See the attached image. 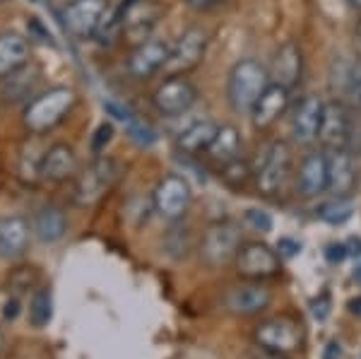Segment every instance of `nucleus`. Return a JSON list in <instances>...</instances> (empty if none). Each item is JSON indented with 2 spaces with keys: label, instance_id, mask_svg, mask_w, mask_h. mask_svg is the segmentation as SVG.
<instances>
[{
  "label": "nucleus",
  "instance_id": "1",
  "mask_svg": "<svg viewBox=\"0 0 361 359\" xmlns=\"http://www.w3.org/2000/svg\"><path fill=\"white\" fill-rule=\"evenodd\" d=\"M272 83L270 71L258 58H241L234 63L226 80V99L238 116H250L253 107Z\"/></svg>",
  "mask_w": 361,
  "mask_h": 359
},
{
  "label": "nucleus",
  "instance_id": "2",
  "mask_svg": "<svg viewBox=\"0 0 361 359\" xmlns=\"http://www.w3.org/2000/svg\"><path fill=\"white\" fill-rule=\"evenodd\" d=\"M75 104V92L70 87H54L44 92L25 109V126L32 133H46L56 128L70 114Z\"/></svg>",
  "mask_w": 361,
  "mask_h": 359
},
{
  "label": "nucleus",
  "instance_id": "3",
  "mask_svg": "<svg viewBox=\"0 0 361 359\" xmlns=\"http://www.w3.org/2000/svg\"><path fill=\"white\" fill-rule=\"evenodd\" d=\"M243 246L241 227L234 219H222V222L209 224L200 241V258L209 268H219L229 260H236L238 251Z\"/></svg>",
  "mask_w": 361,
  "mask_h": 359
},
{
  "label": "nucleus",
  "instance_id": "4",
  "mask_svg": "<svg viewBox=\"0 0 361 359\" xmlns=\"http://www.w3.org/2000/svg\"><path fill=\"white\" fill-rule=\"evenodd\" d=\"M253 338L260 350L287 357L304 345V328L289 316H272L255 326Z\"/></svg>",
  "mask_w": 361,
  "mask_h": 359
},
{
  "label": "nucleus",
  "instance_id": "5",
  "mask_svg": "<svg viewBox=\"0 0 361 359\" xmlns=\"http://www.w3.org/2000/svg\"><path fill=\"white\" fill-rule=\"evenodd\" d=\"M292 171V147L287 140H272L265 147L263 162L255 169V183L263 195H275L287 183Z\"/></svg>",
  "mask_w": 361,
  "mask_h": 359
},
{
  "label": "nucleus",
  "instance_id": "6",
  "mask_svg": "<svg viewBox=\"0 0 361 359\" xmlns=\"http://www.w3.org/2000/svg\"><path fill=\"white\" fill-rule=\"evenodd\" d=\"M282 265V256L272 246L263 241H246L236 256L238 275L253 282H263L267 277H275Z\"/></svg>",
  "mask_w": 361,
  "mask_h": 359
},
{
  "label": "nucleus",
  "instance_id": "7",
  "mask_svg": "<svg viewBox=\"0 0 361 359\" xmlns=\"http://www.w3.org/2000/svg\"><path fill=\"white\" fill-rule=\"evenodd\" d=\"M207 32L200 27H190L185 29L183 34L178 37V42L171 46V56H169L166 63V75H185L190 71H195L197 66L202 63L207 51Z\"/></svg>",
  "mask_w": 361,
  "mask_h": 359
},
{
  "label": "nucleus",
  "instance_id": "8",
  "mask_svg": "<svg viewBox=\"0 0 361 359\" xmlns=\"http://www.w3.org/2000/svg\"><path fill=\"white\" fill-rule=\"evenodd\" d=\"M318 142L323 145L325 152L349 150V142H352V116H349V109L342 99L325 102Z\"/></svg>",
  "mask_w": 361,
  "mask_h": 359
},
{
  "label": "nucleus",
  "instance_id": "9",
  "mask_svg": "<svg viewBox=\"0 0 361 359\" xmlns=\"http://www.w3.org/2000/svg\"><path fill=\"white\" fill-rule=\"evenodd\" d=\"M190 200H193L190 183L183 176H178V174H169V176L161 178L152 195L154 210L164 219H171V222L173 219H180L188 212Z\"/></svg>",
  "mask_w": 361,
  "mask_h": 359
},
{
  "label": "nucleus",
  "instance_id": "10",
  "mask_svg": "<svg viewBox=\"0 0 361 359\" xmlns=\"http://www.w3.org/2000/svg\"><path fill=\"white\" fill-rule=\"evenodd\" d=\"M106 15V0H73L63 10V25L75 39H90L99 32Z\"/></svg>",
  "mask_w": 361,
  "mask_h": 359
},
{
  "label": "nucleus",
  "instance_id": "11",
  "mask_svg": "<svg viewBox=\"0 0 361 359\" xmlns=\"http://www.w3.org/2000/svg\"><path fill=\"white\" fill-rule=\"evenodd\" d=\"M152 102L164 116H183L197 102V87L185 75H171L154 90Z\"/></svg>",
  "mask_w": 361,
  "mask_h": 359
},
{
  "label": "nucleus",
  "instance_id": "12",
  "mask_svg": "<svg viewBox=\"0 0 361 359\" xmlns=\"http://www.w3.org/2000/svg\"><path fill=\"white\" fill-rule=\"evenodd\" d=\"M118 176V169L111 159H97L85 174H80L78 183H75V200L80 205H94L99 198L111 190Z\"/></svg>",
  "mask_w": 361,
  "mask_h": 359
},
{
  "label": "nucleus",
  "instance_id": "13",
  "mask_svg": "<svg viewBox=\"0 0 361 359\" xmlns=\"http://www.w3.org/2000/svg\"><path fill=\"white\" fill-rule=\"evenodd\" d=\"M169 56H171V44L164 42V39L149 37L147 42L137 44V49L128 58V73L135 80H147L154 73L164 71Z\"/></svg>",
  "mask_w": 361,
  "mask_h": 359
},
{
  "label": "nucleus",
  "instance_id": "14",
  "mask_svg": "<svg viewBox=\"0 0 361 359\" xmlns=\"http://www.w3.org/2000/svg\"><path fill=\"white\" fill-rule=\"evenodd\" d=\"M325 102L316 95H306L304 99L294 107L292 114V138L299 145L318 142L320 123H323Z\"/></svg>",
  "mask_w": 361,
  "mask_h": 359
},
{
  "label": "nucleus",
  "instance_id": "15",
  "mask_svg": "<svg viewBox=\"0 0 361 359\" xmlns=\"http://www.w3.org/2000/svg\"><path fill=\"white\" fill-rule=\"evenodd\" d=\"M289 102H292V90H287V87L279 83H270L267 90L263 92V97L258 99V104L253 107L248 118L253 121V126L258 130H267L287 114Z\"/></svg>",
  "mask_w": 361,
  "mask_h": 359
},
{
  "label": "nucleus",
  "instance_id": "16",
  "mask_svg": "<svg viewBox=\"0 0 361 359\" xmlns=\"http://www.w3.org/2000/svg\"><path fill=\"white\" fill-rule=\"evenodd\" d=\"M272 294L260 282H250V285H241L226 292L224 306L236 316H258L270 306Z\"/></svg>",
  "mask_w": 361,
  "mask_h": 359
},
{
  "label": "nucleus",
  "instance_id": "17",
  "mask_svg": "<svg viewBox=\"0 0 361 359\" xmlns=\"http://www.w3.org/2000/svg\"><path fill=\"white\" fill-rule=\"evenodd\" d=\"M357 186V164L349 150L328 152V193L333 198H349Z\"/></svg>",
  "mask_w": 361,
  "mask_h": 359
},
{
  "label": "nucleus",
  "instance_id": "18",
  "mask_svg": "<svg viewBox=\"0 0 361 359\" xmlns=\"http://www.w3.org/2000/svg\"><path fill=\"white\" fill-rule=\"evenodd\" d=\"M296 188L304 198H318L328 193V152L306 154L299 166Z\"/></svg>",
  "mask_w": 361,
  "mask_h": 359
},
{
  "label": "nucleus",
  "instance_id": "19",
  "mask_svg": "<svg viewBox=\"0 0 361 359\" xmlns=\"http://www.w3.org/2000/svg\"><path fill=\"white\" fill-rule=\"evenodd\" d=\"M301 75H304V54H301V46L296 42H284L277 49L275 61H272V71H270L272 83H279L287 87V90H294L301 83Z\"/></svg>",
  "mask_w": 361,
  "mask_h": 359
},
{
  "label": "nucleus",
  "instance_id": "20",
  "mask_svg": "<svg viewBox=\"0 0 361 359\" xmlns=\"http://www.w3.org/2000/svg\"><path fill=\"white\" fill-rule=\"evenodd\" d=\"M29 222L20 215L0 217V258L15 260L25 256L29 246Z\"/></svg>",
  "mask_w": 361,
  "mask_h": 359
},
{
  "label": "nucleus",
  "instance_id": "21",
  "mask_svg": "<svg viewBox=\"0 0 361 359\" xmlns=\"http://www.w3.org/2000/svg\"><path fill=\"white\" fill-rule=\"evenodd\" d=\"M217 128L219 126L209 118H202V121H195L190 123L185 130L178 133L176 138V147L180 150L183 154H200V152H207L209 142L214 140L217 135Z\"/></svg>",
  "mask_w": 361,
  "mask_h": 359
},
{
  "label": "nucleus",
  "instance_id": "22",
  "mask_svg": "<svg viewBox=\"0 0 361 359\" xmlns=\"http://www.w3.org/2000/svg\"><path fill=\"white\" fill-rule=\"evenodd\" d=\"M75 171H78V157H75L73 147H68V145H54L46 152V157L42 162V174L49 181H66Z\"/></svg>",
  "mask_w": 361,
  "mask_h": 359
},
{
  "label": "nucleus",
  "instance_id": "23",
  "mask_svg": "<svg viewBox=\"0 0 361 359\" xmlns=\"http://www.w3.org/2000/svg\"><path fill=\"white\" fill-rule=\"evenodd\" d=\"M29 61V44L20 34H0V78L15 75Z\"/></svg>",
  "mask_w": 361,
  "mask_h": 359
},
{
  "label": "nucleus",
  "instance_id": "24",
  "mask_svg": "<svg viewBox=\"0 0 361 359\" xmlns=\"http://www.w3.org/2000/svg\"><path fill=\"white\" fill-rule=\"evenodd\" d=\"M207 157L222 166L238 159L241 157V133L229 123L219 126L217 135H214V140L209 142V147H207Z\"/></svg>",
  "mask_w": 361,
  "mask_h": 359
},
{
  "label": "nucleus",
  "instance_id": "25",
  "mask_svg": "<svg viewBox=\"0 0 361 359\" xmlns=\"http://www.w3.org/2000/svg\"><path fill=\"white\" fill-rule=\"evenodd\" d=\"M34 231L44 244H56L66 236L68 231V217L61 207L56 205H46L37 212L34 217Z\"/></svg>",
  "mask_w": 361,
  "mask_h": 359
},
{
  "label": "nucleus",
  "instance_id": "26",
  "mask_svg": "<svg viewBox=\"0 0 361 359\" xmlns=\"http://www.w3.org/2000/svg\"><path fill=\"white\" fill-rule=\"evenodd\" d=\"M104 107L111 111L116 118L121 121V123L126 126L128 133H130V138L135 140L137 145H152L157 140V135H154V130L149 128L147 123H145L142 118H137V114H133L130 109L123 107V104H118V102H109V104H104Z\"/></svg>",
  "mask_w": 361,
  "mask_h": 359
},
{
  "label": "nucleus",
  "instance_id": "27",
  "mask_svg": "<svg viewBox=\"0 0 361 359\" xmlns=\"http://www.w3.org/2000/svg\"><path fill=\"white\" fill-rule=\"evenodd\" d=\"M29 323L34 328H46L54 318V294L49 287H39L34 289L32 299H29Z\"/></svg>",
  "mask_w": 361,
  "mask_h": 359
},
{
  "label": "nucleus",
  "instance_id": "28",
  "mask_svg": "<svg viewBox=\"0 0 361 359\" xmlns=\"http://www.w3.org/2000/svg\"><path fill=\"white\" fill-rule=\"evenodd\" d=\"M354 207L349 198H333L328 202H323L318 210V217L323 219V222L333 224V227H340V224H345L349 217H352Z\"/></svg>",
  "mask_w": 361,
  "mask_h": 359
},
{
  "label": "nucleus",
  "instance_id": "29",
  "mask_svg": "<svg viewBox=\"0 0 361 359\" xmlns=\"http://www.w3.org/2000/svg\"><path fill=\"white\" fill-rule=\"evenodd\" d=\"M347 92L349 97L354 99V104L361 109V63H354L352 68L347 71Z\"/></svg>",
  "mask_w": 361,
  "mask_h": 359
},
{
  "label": "nucleus",
  "instance_id": "30",
  "mask_svg": "<svg viewBox=\"0 0 361 359\" xmlns=\"http://www.w3.org/2000/svg\"><path fill=\"white\" fill-rule=\"evenodd\" d=\"M243 219H246L248 227H253L255 231H270L272 229V217L267 215L265 210H246Z\"/></svg>",
  "mask_w": 361,
  "mask_h": 359
},
{
  "label": "nucleus",
  "instance_id": "31",
  "mask_svg": "<svg viewBox=\"0 0 361 359\" xmlns=\"http://www.w3.org/2000/svg\"><path fill=\"white\" fill-rule=\"evenodd\" d=\"M330 314V297L328 294H320L318 302H313V316L318 318V321H325Z\"/></svg>",
  "mask_w": 361,
  "mask_h": 359
},
{
  "label": "nucleus",
  "instance_id": "32",
  "mask_svg": "<svg viewBox=\"0 0 361 359\" xmlns=\"http://www.w3.org/2000/svg\"><path fill=\"white\" fill-rule=\"evenodd\" d=\"M277 251H279V256L292 258V256H296V253L301 251V244H299V241H294V239H279Z\"/></svg>",
  "mask_w": 361,
  "mask_h": 359
},
{
  "label": "nucleus",
  "instance_id": "33",
  "mask_svg": "<svg viewBox=\"0 0 361 359\" xmlns=\"http://www.w3.org/2000/svg\"><path fill=\"white\" fill-rule=\"evenodd\" d=\"M325 256H328L330 263H340V260H345L349 256V251H347V244H333V246H328V251H325Z\"/></svg>",
  "mask_w": 361,
  "mask_h": 359
},
{
  "label": "nucleus",
  "instance_id": "34",
  "mask_svg": "<svg viewBox=\"0 0 361 359\" xmlns=\"http://www.w3.org/2000/svg\"><path fill=\"white\" fill-rule=\"evenodd\" d=\"M111 133H114L111 126H106V123H104V126H99L97 138H94V150H97V152L104 147V142H109V140H111Z\"/></svg>",
  "mask_w": 361,
  "mask_h": 359
},
{
  "label": "nucleus",
  "instance_id": "35",
  "mask_svg": "<svg viewBox=\"0 0 361 359\" xmlns=\"http://www.w3.org/2000/svg\"><path fill=\"white\" fill-rule=\"evenodd\" d=\"M5 318H8V321H15L17 316H20V302H17V299H10V302H5Z\"/></svg>",
  "mask_w": 361,
  "mask_h": 359
},
{
  "label": "nucleus",
  "instance_id": "36",
  "mask_svg": "<svg viewBox=\"0 0 361 359\" xmlns=\"http://www.w3.org/2000/svg\"><path fill=\"white\" fill-rule=\"evenodd\" d=\"M185 3L195 10H207V8H212V5H217L219 0H185Z\"/></svg>",
  "mask_w": 361,
  "mask_h": 359
},
{
  "label": "nucleus",
  "instance_id": "37",
  "mask_svg": "<svg viewBox=\"0 0 361 359\" xmlns=\"http://www.w3.org/2000/svg\"><path fill=\"white\" fill-rule=\"evenodd\" d=\"M340 355H342V350H340V343H330L328 345V350H325V359H340Z\"/></svg>",
  "mask_w": 361,
  "mask_h": 359
},
{
  "label": "nucleus",
  "instance_id": "38",
  "mask_svg": "<svg viewBox=\"0 0 361 359\" xmlns=\"http://www.w3.org/2000/svg\"><path fill=\"white\" fill-rule=\"evenodd\" d=\"M253 359H287L284 355H272V352H265V350H260L258 347V352L253 355Z\"/></svg>",
  "mask_w": 361,
  "mask_h": 359
},
{
  "label": "nucleus",
  "instance_id": "39",
  "mask_svg": "<svg viewBox=\"0 0 361 359\" xmlns=\"http://www.w3.org/2000/svg\"><path fill=\"white\" fill-rule=\"evenodd\" d=\"M349 311H352L354 316L361 318V297H357V299H352V302H349Z\"/></svg>",
  "mask_w": 361,
  "mask_h": 359
},
{
  "label": "nucleus",
  "instance_id": "40",
  "mask_svg": "<svg viewBox=\"0 0 361 359\" xmlns=\"http://www.w3.org/2000/svg\"><path fill=\"white\" fill-rule=\"evenodd\" d=\"M349 5H352L354 10H361V0H347Z\"/></svg>",
  "mask_w": 361,
  "mask_h": 359
},
{
  "label": "nucleus",
  "instance_id": "41",
  "mask_svg": "<svg viewBox=\"0 0 361 359\" xmlns=\"http://www.w3.org/2000/svg\"><path fill=\"white\" fill-rule=\"evenodd\" d=\"M357 280L361 282V270H359V273H357Z\"/></svg>",
  "mask_w": 361,
  "mask_h": 359
},
{
  "label": "nucleus",
  "instance_id": "42",
  "mask_svg": "<svg viewBox=\"0 0 361 359\" xmlns=\"http://www.w3.org/2000/svg\"><path fill=\"white\" fill-rule=\"evenodd\" d=\"M0 3H5V0H0Z\"/></svg>",
  "mask_w": 361,
  "mask_h": 359
}]
</instances>
